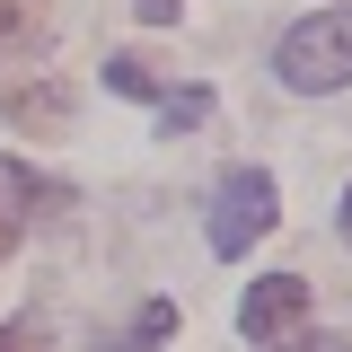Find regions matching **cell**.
Here are the masks:
<instances>
[{"label": "cell", "mask_w": 352, "mask_h": 352, "mask_svg": "<svg viewBox=\"0 0 352 352\" xmlns=\"http://www.w3.org/2000/svg\"><path fill=\"white\" fill-rule=\"evenodd\" d=\"M273 71H282V88H308V97L317 88H352V0L300 18L282 36V53H273Z\"/></svg>", "instance_id": "cell-1"}, {"label": "cell", "mask_w": 352, "mask_h": 352, "mask_svg": "<svg viewBox=\"0 0 352 352\" xmlns=\"http://www.w3.org/2000/svg\"><path fill=\"white\" fill-rule=\"evenodd\" d=\"M282 212V194H273V176L264 168H229L212 185V256H247L264 229Z\"/></svg>", "instance_id": "cell-2"}, {"label": "cell", "mask_w": 352, "mask_h": 352, "mask_svg": "<svg viewBox=\"0 0 352 352\" xmlns=\"http://www.w3.org/2000/svg\"><path fill=\"white\" fill-rule=\"evenodd\" d=\"M300 317H308V282L300 273H264V282H247V300H238V335L247 344H282Z\"/></svg>", "instance_id": "cell-3"}, {"label": "cell", "mask_w": 352, "mask_h": 352, "mask_svg": "<svg viewBox=\"0 0 352 352\" xmlns=\"http://www.w3.org/2000/svg\"><path fill=\"white\" fill-rule=\"evenodd\" d=\"M0 203H18V212H71V185H53V176H36L27 159H0Z\"/></svg>", "instance_id": "cell-4"}, {"label": "cell", "mask_w": 352, "mask_h": 352, "mask_svg": "<svg viewBox=\"0 0 352 352\" xmlns=\"http://www.w3.org/2000/svg\"><path fill=\"white\" fill-rule=\"evenodd\" d=\"M9 124L18 132H62L71 124V97L62 88H9Z\"/></svg>", "instance_id": "cell-5"}, {"label": "cell", "mask_w": 352, "mask_h": 352, "mask_svg": "<svg viewBox=\"0 0 352 352\" xmlns=\"http://www.w3.org/2000/svg\"><path fill=\"white\" fill-rule=\"evenodd\" d=\"M168 335H176V300H150V308H141V317H132V326H124L106 352H159Z\"/></svg>", "instance_id": "cell-6"}, {"label": "cell", "mask_w": 352, "mask_h": 352, "mask_svg": "<svg viewBox=\"0 0 352 352\" xmlns=\"http://www.w3.org/2000/svg\"><path fill=\"white\" fill-rule=\"evenodd\" d=\"M194 124H212V88H176V97H159V132H194Z\"/></svg>", "instance_id": "cell-7"}, {"label": "cell", "mask_w": 352, "mask_h": 352, "mask_svg": "<svg viewBox=\"0 0 352 352\" xmlns=\"http://www.w3.org/2000/svg\"><path fill=\"white\" fill-rule=\"evenodd\" d=\"M106 88H115V97H168V88H159V71H150L141 53H115V62H106Z\"/></svg>", "instance_id": "cell-8"}, {"label": "cell", "mask_w": 352, "mask_h": 352, "mask_svg": "<svg viewBox=\"0 0 352 352\" xmlns=\"http://www.w3.org/2000/svg\"><path fill=\"white\" fill-rule=\"evenodd\" d=\"M0 352H53V335H44L36 317H18V326H0Z\"/></svg>", "instance_id": "cell-9"}, {"label": "cell", "mask_w": 352, "mask_h": 352, "mask_svg": "<svg viewBox=\"0 0 352 352\" xmlns=\"http://www.w3.org/2000/svg\"><path fill=\"white\" fill-rule=\"evenodd\" d=\"M27 27H36V0H0V44H18Z\"/></svg>", "instance_id": "cell-10"}, {"label": "cell", "mask_w": 352, "mask_h": 352, "mask_svg": "<svg viewBox=\"0 0 352 352\" xmlns=\"http://www.w3.org/2000/svg\"><path fill=\"white\" fill-rule=\"evenodd\" d=\"M132 9H141L150 27H168V18H176V0H132Z\"/></svg>", "instance_id": "cell-11"}, {"label": "cell", "mask_w": 352, "mask_h": 352, "mask_svg": "<svg viewBox=\"0 0 352 352\" xmlns=\"http://www.w3.org/2000/svg\"><path fill=\"white\" fill-rule=\"evenodd\" d=\"M9 247H18V212L0 203V256H9Z\"/></svg>", "instance_id": "cell-12"}, {"label": "cell", "mask_w": 352, "mask_h": 352, "mask_svg": "<svg viewBox=\"0 0 352 352\" xmlns=\"http://www.w3.org/2000/svg\"><path fill=\"white\" fill-rule=\"evenodd\" d=\"M344 247H352V185H344Z\"/></svg>", "instance_id": "cell-13"}, {"label": "cell", "mask_w": 352, "mask_h": 352, "mask_svg": "<svg viewBox=\"0 0 352 352\" xmlns=\"http://www.w3.org/2000/svg\"><path fill=\"white\" fill-rule=\"evenodd\" d=\"M300 352H352V344H300Z\"/></svg>", "instance_id": "cell-14"}]
</instances>
